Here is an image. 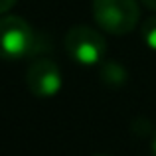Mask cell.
<instances>
[{"instance_id":"obj_9","label":"cell","mask_w":156,"mask_h":156,"mask_svg":"<svg viewBox=\"0 0 156 156\" xmlns=\"http://www.w3.org/2000/svg\"><path fill=\"white\" fill-rule=\"evenodd\" d=\"M152 154L156 156V133H154V136H152Z\"/></svg>"},{"instance_id":"obj_2","label":"cell","mask_w":156,"mask_h":156,"mask_svg":"<svg viewBox=\"0 0 156 156\" xmlns=\"http://www.w3.org/2000/svg\"><path fill=\"white\" fill-rule=\"evenodd\" d=\"M93 18L105 32L125 36L140 20L138 0H93Z\"/></svg>"},{"instance_id":"obj_4","label":"cell","mask_w":156,"mask_h":156,"mask_svg":"<svg viewBox=\"0 0 156 156\" xmlns=\"http://www.w3.org/2000/svg\"><path fill=\"white\" fill-rule=\"evenodd\" d=\"M26 83L34 95L53 97L61 91L63 77H61V71L55 61L48 59V57H40V59H34L28 67Z\"/></svg>"},{"instance_id":"obj_3","label":"cell","mask_w":156,"mask_h":156,"mask_svg":"<svg viewBox=\"0 0 156 156\" xmlns=\"http://www.w3.org/2000/svg\"><path fill=\"white\" fill-rule=\"evenodd\" d=\"M65 50L75 63L97 65L107 53V42L101 32L89 26H73L65 34Z\"/></svg>"},{"instance_id":"obj_5","label":"cell","mask_w":156,"mask_h":156,"mask_svg":"<svg viewBox=\"0 0 156 156\" xmlns=\"http://www.w3.org/2000/svg\"><path fill=\"white\" fill-rule=\"evenodd\" d=\"M101 79H103L107 85L117 87V85H122L126 81V71L117 61H107L103 65V69H101Z\"/></svg>"},{"instance_id":"obj_8","label":"cell","mask_w":156,"mask_h":156,"mask_svg":"<svg viewBox=\"0 0 156 156\" xmlns=\"http://www.w3.org/2000/svg\"><path fill=\"white\" fill-rule=\"evenodd\" d=\"M142 4H144L146 8H150V10H154L156 12V0H140Z\"/></svg>"},{"instance_id":"obj_1","label":"cell","mask_w":156,"mask_h":156,"mask_svg":"<svg viewBox=\"0 0 156 156\" xmlns=\"http://www.w3.org/2000/svg\"><path fill=\"white\" fill-rule=\"evenodd\" d=\"M38 34L22 16L0 18V59L16 61L40 51Z\"/></svg>"},{"instance_id":"obj_10","label":"cell","mask_w":156,"mask_h":156,"mask_svg":"<svg viewBox=\"0 0 156 156\" xmlns=\"http://www.w3.org/2000/svg\"><path fill=\"white\" fill-rule=\"evenodd\" d=\"M97 156H109V154H97Z\"/></svg>"},{"instance_id":"obj_7","label":"cell","mask_w":156,"mask_h":156,"mask_svg":"<svg viewBox=\"0 0 156 156\" xmlns=\"http://www.w3.org/2000/svg\"><path fill=\"white\" fill-rule=\"evenodd\" d=\"M18 2V0H0V14H4V12H8L14 4Z\"/></svg>"},{"instance_id":"obj_6","label":"cell","mask_w":156,"mask_h":156,"mask_svg":"<svg viewBox=\"0 0 156 156\" xmlns=\"http://www.w3.org/2000/svg\"><path fill=\"white\" fill-rule=\"evenodd\" d=\"M142 40L150 50L156 51V16H150V18L144 20V24H142Z\"/></svg>"}]
</instances>
